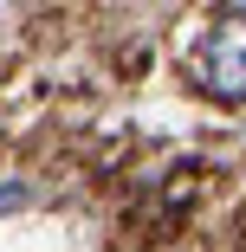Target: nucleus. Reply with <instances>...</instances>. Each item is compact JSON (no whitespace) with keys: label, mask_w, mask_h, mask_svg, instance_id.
<instances>
[{"label":"nucleus","mask_w":246,"mask_h":252,"mask_svg":"<svg viewBox=\"0 0 246 252\" xmlns=\"http://www.w3.org/2000/svg\"><path fill=\"white\" fill-rule=\"evenodd\" d=\"M227 13H233V20H240V26H246V0H227Z\"/></svg>","instance_id":"nucleus-3"},{"label":"nucleus","mask_w":246,"mask_h":252,"mask_svg":"<svg viewBox=\"0 0 246 252\" xmlns=\"http://www.w3.org/2000/svg\"><path fill=\"white\" fill-rule=\"evenodd\" d=\"M188 78L201 84L208 97H220V104H240V97H246V26L240 20H220L188 52Z\"/></svg>","instance_id":"nucleus-1"},{"label":"nucleus","mask_w":246,"mask_h":252,"mask_svg":"<svg viewBox=\"0 0 246 252\" xmlns=\"http://www.w3.org/2000/svg\"><path fill=\"white\" fill-rule=\"evenodd\" d=\"M7 207H26V188H20V181H7V188H0V214H7Z\"/></svg>","instance_id":"nucleus-2"}]
</instances>
